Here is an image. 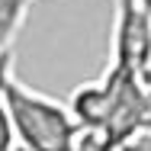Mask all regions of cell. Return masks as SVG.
<instances>
[{"label":"cell","instance_id":"obj_2","mask_svg":"<svg viewBox=\"0 0 151 151\" xmlns=\"http://www.w3.org/2000/svg\"><path fill=\"white\" fill-rule=\"evenodd\" d=\"M151 55V10L145 0H116V23H113V58L145 77Z\"/></svg>","mask_w":151,"mask_h":151},{"label":"cell","instance_id":"obj_8","mask_svg":"<svg viewBox=\"0 0 151 151\" xmlns=\"http://www.w3.org/2000/svg\"><path fill=\"white\" fill-rule=\"evenodd\" d=\"M145 6H148V10H151V0H145Z\"/></svg>","mask_w":151,"mask_h":151},{"label":"cell","instance_id":"obj_4","mask_svg":"<svg viewBox=\"0 0 151 151\" xmlns=\"http://www.w3.org/2000/svg\"><path fill=\"white\" fill-rule=\"evenodd\" d=\"M35 0H0V55H10Z\"/></svg>","mask_w":151,"mask_h":151},{"label":"cell","instance_id":"obj_5","mask_svg":"<svg viewBox=\"0 0 151 151\" xmlns=\"http://www.w3.org/2000/svg\"><path fill=\"white\" fill-rule=\"evenodd\" d=\"M10 68H13V52L0 55V84H3V74ZM0 151H16V138H13V129H10L6 109H3V96H0Z\"/></svg>","mask_w":151,"mask_h":151},{"label":"cell","instance_id":"obj_9","mask_svg":"<svg viewBox=\"0 0 151 151\" xmlns=\"http://www.w3.org/2000/svg\"><path fill=\"white\" fill-rule=\"evenodd\" d=\"M16 151H23V148H16Z\"/></svg>","mask_w":151,"mask_h":151},{"label":"cell","instance_id":"obj_3","mask_svg":"<svg viewBox=\"0 0 151 151\" xmlns=\"http://www.w3.org/2000/svg\"><path fill=\"white\" fill-rule=\"evenodd\" d=\"M106 106H109V100H106V84H103V77L87 81V84H81L77 90H71L68 109H71V116L77 119L81 129H100L103 119H106Z\"/></svg>","mask_w":151,"mask_h":151},{"label":"cell","instance_id":"obj_6","mask_svg":"<svg viewBox=\"0 0 151 151\" xmlns=\"http://www.w3.org/2000/svg\"><path fill=\"white\" fill-rule=\"evenodd\" d=\"M122 151H151V132L138 135V138H132V142H129Z\"/></svg>","mask_w":151,"mask_h":151},{"label":"cell","instance_id":"obj_1","mask_svg":"<svg viewBox=\"0 0 151 151\" xmlns=\"http://www.w3.org/2000/svg\"><path fill=\"white\" fill-rule=\"evenodd\" d=\"M3 109L13 129L16 148L23 151H74L81 125L71 116L68 103L23 84L13 68L3 74L0 84Z\"/></svg>","mask_w":151,"mask_h":151},{"label":"cell","instance_id":"obj_7","mask_svg":"<svg viewBox=\"0 0 151 151\" xmlns=\"http://www.w3.org/2000/svg\"><path fill=\"white\" fill-rule=\"evenodd\" d=\"M145 84H148V90H151V55H148V68H145Z\"/></svg>","mask_w":151,"mask_h":151}]
</instances>
